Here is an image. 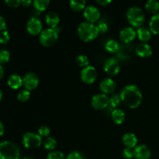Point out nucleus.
<instances>
[{"mask_svg":"<svg viewBox=\"0 0 159 159\" xmlns=\"http://www.w3.org/2000/svg\"><path fill=\"white\" fill-rule=\"evenodd\" d=\"M7 83L12 89H18L23 85V79L18 75H12L8 79Z\"/></svg>","mask_w":159,"mask_h":159,"instance_id":"6ab92c4d","label":"nucleus"},{"mask_svg":"<svg viewBox=\"0 0 159 159\" xmlns=\"http://www.w3.org/2000/svg\"><path fill=\"white\" fill-rule=\"evenodd\" d=\"M120 66L116 58L110 57L106 61L104 64V71L107 75L110 76L116 75L120 72Z\"/></svg>","mask_w":159,"mask_h":159,"instance_id":"f8f14e48","label":"nucleus"},{"mask_svg":"<svg viewBox=\"0 0 159 159\" xmlns=\"http://www.w3.org/2000/svg\"><path fill=\"white\" fill-rule=\"evenodd\" d=\"M2 96H3L2 92V90L0 89V101H1L2 99Z\"/></svg>","mask_w":159,"mask_h":159,"instance_id":"c03bdc74","label":"nucleus"},{"mask_svg":"<svg viewBox=\"0 0 159 159\" xmlns=\"http://www.w3.org/2000/svg\"><path fill=\"white\" fill-rule=\"evenodd\" d=\"M30 92L26 89L22 90L17 95V99L22 102L27 101L30 99Z\"/></svg>","mask_w":159,"mask_h":159,"instance_id":"c85d7f7f","label":"nucleus"},{"mask_svg":"<svg viewBox=\"0 0 159 159\" xmlns=\"http://www.w3.org/2000/svg\"><path fill=\"white\" fill-rule=\"evenodd\" d=\"M58 39V32L55 29L53 28H48L40 33V37H39V41L40 44L43 45L46 48L54 46Z\"/></svg>","mask_w":159,"mask_h":159,"instance_id":"39448f33","label":"nucleus"},{"mask_svg":"<svg viewBox=\"0 0 159 159\" xmlns=\"http://www.w3.org/2000/svg\"><path fill=\"white\" fill-rule=\"evenodd\" d=\"M137 37L141 41L148 42L152 37V32L149 29L144 26H141L137 30Z\"/></svg>","mask_w":159,"mask_h":159,"instance_id":"aec40b11","label":"nucleus"},{"mask_svg":"<svg viewBox=\"0 0 159 159\" xmlns=\"http://www.w3.org/2000/svg\"><path fill=\"white\" fill-rule=\"evenodd\" d=\"M70 7L75 12H80L86 7V0H70Z\"/></svg>","mask_w":159,"mask_h":159,"instance_id":"5701e85b","label":"nucleus"},{"mask_svg":"<svg viewBox=\"0 0 159 159\" xmlns=\"http://www.w3.org/2000/svg\"><path fill=\"white\" fill-rule=\"evenodd\" d=\"M121 102H122V101H121L120 95H113V96H111V98H110V105L111 106V107H113V108L117 107Z\"/></svg>","mask_w":159,"mask_h":159,"instance_id":"7c9ffc66","label":"nucleus"},{"mask_svg":"<svg viewBox=\"0 0 159 159\" xmlns=\"http://www.w3.org/2000/svg\"><path fill=\"white\" fill-rule=\"evenodd\" d=\"M10 40L9 33L7 30L2 31L0 33V43L1 44H6Z\"/></svg>","mask_w":159,"mask_h":159,"instance_id":"473e14b6","label":"nucleus"},{"mask_svg":"<svg viewBox=\"0 0 159 159\" xmlns=\"http://www.w3.org/2000/svg\"><path fill=\"white\" fill-rule=\"evenodd\" d=\"M79 38L85 42H89L95 40L99 35L98 28L94 23L83 22L80 23L77 29Z\"/></svg>","mask_w":159,"mask_h":159,"instance_id":"f03ea898","label":"nucleus"},{"mask_svg":"<svg viewBox=\"0 0 159 159\" xmlns=\"http://www.w3.org/2000/svg\"><path fill=\"white\" fill-rule=\"evenodd\" d=\"M97 79V71L93 66L85 67L81 71V79L85 84H93Z\"/></svg>","mask_w":159,"mask_h":159,"instance_id":"0eeeda50","label":"nucleus"},{"mask_svg":"<svg viewBox=\"0 0 159 159\" xmlns=\"http://www.w3.org/2000/svg\"><path fill=\"white\" fill-rule=\"evenodd\" d=\"M23 144L26 148H38L42 144V138L34 132H27L23 137Z\"/></svg>","mask_w":159,"mask_h":159,"instance_id":"423d86ee","label":"nucleus"},{"mask_svg":"<svg viewBox=\"0 0 159 159\" xmlns=\"http://www.w3.org/2000/svg\"><path fill=\"white\" fill-rule=\"evenodd\" d=\"M105 49L110 53H116L119 50V43L114 40H110L106 43Z\"/></svg>","mask_w":159,"mask_h":159,"instance_id":"bb28decb","label":"nucleus"},{"mask_svg":"<svg viewBox=\"0 0 159 159\" xmlns=\"http://www.w3.org/2000/svg\"><path fill=\"white\" fill-rule=\"evenodd\" d=\"M152 48L149 44L145 43H141L137 46L136 53L139 57H148L152 54Z\"/></svg>","mask_w":159,"mask_h":159,"instance_id":"dca6fc26","label":"nucleus"},{"mask_svg":"<svg viewBox=\"0 0 159 159\" xmlns=\"http://www.w3.org/2000/svg\"><path fill=\"white\" fill-rule=\"evenodd\" d=\"M66 159H84L82 154L78 152H72L68 154V157Z\"/></svg>","mask_w":159,"mask_h":159,"instance_id":"4c0bfd02","label":"nucleus"},{"mask_svg":"<svg viewBox=\"0 0 159 159\" xmlns=\"http://www.w3.org/2000/svg\"><path fill=\"white\" fill-rule=\"evenodd\" d=\"M20 151L16 144L11 141L0 143V159H20Z\"/></svg>","mask_w":159,"mask_h":159,"instance_id":"7ed1b4c3","label":"nucleus"},{"mask_svg":"<svg viewBox=\"0 0 159 159\" xmlns=\"http://www.w3.org/2000/svg\"><path fill=\"white\" fill-rule=\"evenodd\" d=\"M3 75H4V70H3L2 66V64L0 63V79H2Z\"/></svg>","mask_w":159,"mask_h":159,"instance_id":"37998d69","label":"nucleus"},{"mask_svg":"<svg viewBox=\"0 0 159 159\" xmlns=\"http://www.w3.org/2000/svg\"><path fill=\"white\" fill-rule=\"evenodd\" d=\"M122 141L125 147L129 148H134L138 144V138L133 133H126L123 136Z\"/></svg>","mask_w":159,"mask_h":159,"instance_id":"a211bd4d","label":"nucleus"},{"mask_svg":"<svg viewBox=\"0 0 159 159\" xmlns=\"http://www.w3.org/2000/svg\"><path fill=\"white\" fill-rule=\"evenodd\" d=\"M145 9L148 12L152 14L158 13L159 2L158 0H148L145 4Z\"/></svg>","mask_w":159,"mask_h":159,"instance_id":"b1692460","label":"nucleus"},{"mask_svg":"<svg viewBox=\"0 0 159 159\" xmlns=\"http://www.w3.org/2000/svg\"><path fill=\"white\" fill-rule=\"evenodd\" d=\"M6 4L12 8H16L21 4V0H5Z\"/></svg>","mask_w":159,"mask_h":159,"instance_id":"e433bc0d","label":"nucleus"},{"mask_svg":"<svg viewBox=\"0 0 159 159\" xmlns=\"http://www.w3.org/2000/svg\"><path fill=\"white\" fill-rule=\"evenodd\" d=\"M120 96L124 105L130 109L138 108L142 102L141 89L135 85H126L121 90Z\"/></svg>","mask_w":159,"mask_h":159,"instance_id":"f257e3e1","label":"nucleus"},{"mask_svg":"<svg viewBox=\"0 0 159 159\" xmlns=\"http://www.w3.org/2000/svg\"><path fill=\"white\" fill-rule=\"evenodd\" d=\"M112 119H113V122L115 124L120 125L124 122L125 120V113L120 109H115L113 112H112Z\"/></svg>","mask_w":159,"mask_h":159,"instance_id":"412c9836","label":"nucleus"},{"mask_svg":"<svg viewBox=\"0 0 159 159\" xmlns=\"http://www.w3.org/2000/svg\"><path fill=\"white\" fill-rule=\"evenodd\" d=\"M10 59V53L6 50L0 51V63H6Z\"/></svg>","mask_w":159,"mask_h":159,"instance_id":"2f4dec72","label":"nucleus"},{"mask_svg":"<svg viewBox=\"0 0 159 159\" xmlns=\"http://www.w3.org/2000/svg\"><path fill=\"white\" fill-rule=\"evenodd\" d=\"M23 159H33V158H23Z\"/></svg>","mask_w":159,"mask_h":159,"instance_id":"a18cd8bd","label":"nucleus"},{"mask_svg":"<svg viewBox=\"0 0 159 159\" xmlns=\"http://www.w3.org/2000/svg\"><path fill=\"white\" fill-rule=\"evenodd\" d=\"M91 105L95 110H102L110 105V98L106 94H96L92 98Z\"/></svg>","mask_w":159,"mask_h":159,"instance_id":"6e6552de","label":"nucleus"},{"mask_svg":"<svg viewBox=\"0 0 159 159\" xmlns=\"http://www.w3.org/2000/svg\"><path fill=\"white\" fill-rule=\"evenodd\" d=\"M134 155L136 159H150L152 152L145 144H140L134 149Z\"/></svg>","mask_w":159,"mask_h":159,"instance_id":"ddd939ff","label":"nucleus"},{"mask_svg":"<svg viewBox=\"0 0 159 159\" xmlns=\"http://www.w3.org/2000/svg\"><path fill=\"white\" fill-rule=\"evenodd\" d=\"M96 26H97L99 34H105L109 29L108 25H107V23L104 21H99Z\"/></svg>","mask_w":159,"mask_h":159,"instance_id":"f704fd0d","label":"nucleus"},{"mask_svg":"<svg viewBox=\"0 0 159 159\" xmlns=\"http://www.w3.org/2000/svg\"><path fill=\"white\" fill-rule=\"evenodd\" d=\"M149 30L155 35L159 34V12L155 14L149 22Z\"/></svg>","mask_w":159,"mask_h":159,"instance_id":"4be33fe9","label":"nucleus"},{"mask_svg":"<svg viewBox=\"0 0 159 159\" xmlns=\"http://www.w3.org/2000/svg\"><path fill=\"white\" fill-rule=\"evenodd\" d=\"M57 146V141L54 138L51 137H48L46 139L43 141V147L46 150L53 151L55 149Z\"/></svg>","mask_w":159,"mask_h":159,"instance_id":"a878e982","label":"nucleus"},{"mask_svg":"<svg viewBox=\"0 0 159 159\" xmlns=\"http://www.w3.org/2000/svg\"><path fill=\"white\" fill-rule=\"evenodd\" d=\"M47 159H65V156L62 152H58V151H54L48 154Z\"/></svg>","mask_w":159,"mask_h":159,"instance_id":"c756f323","label":"nucleus"},{"mask_svg":"<svg viewBox=\"0 0 159 159\" xmlns=\"http://www.w3.org/2000/svg\"><path fill=\"white\" fill-rule=\"evenodd\" d=\"M116 84L112 79L107 78L101 81L99 89L103 94H111L116 90Z\"/></svg>","mask_w":159,"mask_h":159,"instance_id":"2eb2a0df","label":"nucleus"},{"mask_svg":"<svg viewBox=\"0 0 159 159\" xmlns=\"http://www.w3.org/2000/svg\"><path fill=\"white\" fill-rule=\"evenodd\" d=\"M45 21L50 28L55 29L60 22V18L57 12L51 11V12L47 13L46 16H45Z\"/></svg>","mask_w":159,"mask_h":159,"instance_id":"f3484780","label":"nucleus"},{"mask_svg":"<svg viewBox=\"0 0 159 159\" xmlns=\"http://www.w3.org/2000/svg\"><path fill=\"white\" fill-rule=\"evenodd\" d=\"M50 4V0H34L33 5L36 10L38 12H43L46 10Z\"/></svg>","mask_w":159,"mask_h":159,"instance_id":"393cba45","label":"nucleus"},{"mask_svg":"<svg viewBox=\"0 0 159 159\" xmlns=\"http://www.w3.org/2000/svg\"><path fill=\"white\" fill-rule=\"evenodd\" d=\"M123 156L126 159H132L134 157V150H132V148H126L123 151Z\"/></svg>","mask_w":159,"mask_h":159,"instance_id":"c9c22d12","label":"nucleus"},{"mask_svg":"<svg viewBox=\"0 0 159 159\" xmlns=\"http://www.w3.org/2000/svg\"><path fill=\"white\" fill-rule=\"evenodd\" d=\"M76 63L79 65L80 68H85V67L89 66V57L86 55H84V54H80L76 58Z\"/></svg>","mask_w":159,"mask_h":159,"instance_id":"cd10ccee","label":"nucleus"},{"mask_svg":"<svg viewBox=\"0 0 159 159\" xmlns=\"http://www.w3.org/2000/svg\"><path fill=\"white\" fill-rule=\"evenodd\" d=\"M39 78L35 73L29 72L26 73L23 78V85H24L26 90L30 92L35 89L39 85Z\"/></svg>","mask_w":159,"mask_h":159,"instance_id":"9d476101","label":"nucleus"},{"mask_svg":"<svg viewBox=\"0 0 159 159\" xmlns=\"http://www.w3.org/2000/svg\"><path fill=\"white\" fill-rule=\"evenodd\" d=\"M136 36L137 32L134 29V27H131V26L125 27L120 32V39L123 43H125L133 41L136 38Z\"/></svg>","mask_w":159,"mask_h":159,"instance_id":"4468645a","label":"nucleus"},{"mask_svg":"<svg viewBox=\"0 0 159 159\" xmlns=\"http://www.w3.org/2000/svg\"><path fill=\"white\" fill-rule=\"evenodd\" d=\"M4 131H5L4 126H3V124H2V122L0 121V137L2 136L3 134H4Z\"/></svg>","mask_w":159,"mask_h":159,"instance_id":"79ce46f5","label":"nucleus"},{"mask_svg":"<svg viewBox=\"0 0 159 159\" xmlns=\"http://www.w3.org/2000/svg\"><path fill=\"white\" fill-rule=\"evenodd\" d=\"M96 2L100 6H107L111 2L112 0H96Z\"/></svg>","mask_w":159,"mask_h":159,"instance_id":"ea45409f","label":"nucleus"},{"mask_svg":"<svg viewBox=\"0 0 159 159\" xmlns=\"http://www.w3.org/2000/svg\"><path fill=\"white\" fill-rule=\"evenodd\" d=\"M126 16H127L128 23L133 27H141L145 20V16H144V12L141 8L137 7V6L129 8L127 9Z\"/></svg>","mask_w":159,"mask_h":159,"instance_id":"20e7f679","label":"nucleus"},{"mask_svg":"<svg viewBox=\"0 0 159 159\" xmlns=\"http://www.w3.org/2000/svg\"><path fill=\"white\" fill-rule=\"evenodd\" d=\"M42 23L37 17H31L26 23V30L30 35L37 36L42 32Z\"/></svg>","mask_w":159,"mask_h":159,"instance_id":"9b49d317","label":"nucleus"},{"mask_svg":"<svg viewBox=\"0 0 159 159\" xmlns=\"http://www.w3.org/2000/svg\"><path fill=\"white\" fill-rule=\"evenodd\" d=\"M51 133V130L47 126H41L40 128L38 129V134L40 135L41 138H48Z\"/></svg>","mask_w":159,"mask_h":159,"instance_id":"72a5a7b5","label":"nucleus"},{"mask_svg":"<svg viewBox=\"0 0 159 159\" xmlns=\"http://www.w3.org/2000/svg\"><path fill=\"white\" fill-rule=\"evenodd\" d=\"M6 30V21L4 17L0 16V31H4Z\"/></svg>","mask_w":159,"mask_h":159,"instance_id":"58836bf2","label":"nucleus"},{"mask_svg":"<svg viewBox=\"0 0 159 159\" xmlns=\"http://www.w3.org/2000/svg\"><path fill=\"white\" fill-rule=\"evenodd\" d=\"M33 3L32 0H21V5L24 7H29Z\"/></svg>","mask_w":159,"mask_h":159,"instance_id":"a19ab883","label":"nucleus"},{"mask_svg":"<svg viewBox=\"0 0 159 159\" xmlns=\"http://www.w3.org/2000/svg\"><path fill=\"white\" fill-rule=\"evenodd\" d=\"M83 16L87 22L95 23L100 18V12L99 9L94 6H88L83 10Z\"/></svg>","mask_w":159,"mask_h":159,"instance_id":"1a4fd4ad","label":"nucleus"}]
</instances>
